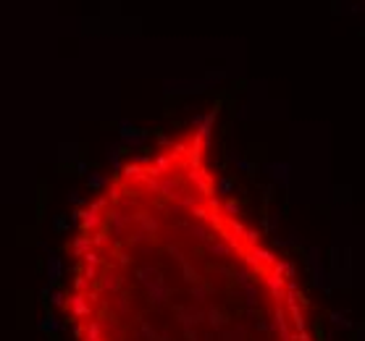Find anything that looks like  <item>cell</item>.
<instances>
[{"mask_svg":"<svg viewBox=\"0 0 365 341\" xmlns=\"http://www.w3.org/2000/svg\"><path fill=\"white\" fill-rule=\"evenodd\" d=\"M66 257L71 341H318L294 263L226 189L208 119L121 158Z\"/></svg>","mask_w":365,"mask_h":341,"instance_id":"6da1fadb","label":"cell"}]
</instances>
